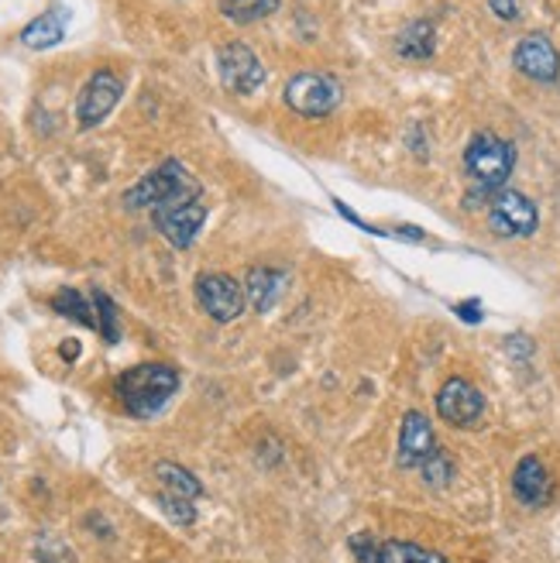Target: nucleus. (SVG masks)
I'll use <instances>...</instances> for the list:
<instances>
[{"mask_svg": "<svg viewBox=\"0 0 560 563\" xmlns=\"http://www.w3.org/2000/svg\"><path fill=\"white\" fill-rule=\"evenodd\" d=\"M63 35H66V11H45L32 24L21 27V45L42 52V48L59 45Z\"/></svg>", "mask_w": 560, "mask_h": 563, "instance_id": "17", "label": "nucleus"}, {"mask_svg": "<svg viewBox=\"0 0 560 563\" xmlns=\"http://www.w3.org/2000/svg\"><path fill=\"white\" fill-rule=\"evenodd\" d=\"M437 450V437H433V427L424 412H406L403 419V430H399V454H396V464L403 471L409 467H419L430 454Z\"/></svg>", "mask_w": 560, "mask_h": 563, "instance_id": "13", "label": "nucleus"}, {"mask_svg": "<svg viewBox=\"0 0 560 563\" xmlns=\"http://www.w3.org/2000/svg\"><path fill=\"white\" fill-rule=\"evenodd\" d=\"M529 347H534V344H529L523 333H516L513 341H509V354H529Z\"/></svg>", "mask_w": 560, "mask_h": 563, "instance_id": "26", "label": "nucleus"}, {"mask_svg": "<svg viewBox=\"0 0 560 563\" xmlns=\"http://www.w3.org/2000/svg\"><path fill=\"white\" fill-rule=\"evenodd\" d=\"M454 313H458L464 323H482V317H485L479 299H464V302H458V306H454Z\"/></svg>", "mask_w": 560, "mask_h": 563, "instance_id": "25", "label": "nucleus"}, {"mask_svg": "<svg viewBox=\"0 0 560 563\" xmlns=\"http://www.w3.org/2000/svg\"><path fill=\"white\" fill-rule=\"evenodd\" d=\"M488 8L502 21H516L523 14V0H488Z\"/></svg>", "mask_w": 560, "mask_h": 563, "instance_id": "24", "label": "nucleus"}, {"mask_svg": "<svg viewBox=\"0 0 560 563\" xmlns=\"http://www.w3.org/2000/svg\"><path fill=\"white\" fill-rule=\"evenodd\" d=\"M433 48H437V32H433V24L430 21H409L403 32L396 35V52L403 55V59H409V63H424V59H430L433 55Z\"/></svg>", "mask_w": 560, "mask_h": 563, "instance_id": "16", "label": "nucleus"}, {"mask_svg": "<svg viewBox=\"0 0 560 563\" xmlns=\"http://www.w3.org/2000/svg\"><path fill=\"white\" fill-rule=\"evenodd\" d=\"M437 416L443 422H451V427H458V430L474 427V422L485 416L482 391L474 388L471 382H464V378L443 382V388L437 391Z\"/></svg>", "mask_w": 560, "mask_h": 563, "instance_id": "10", "label": "nucleus"}, {"mask_svg": "<svg viewBox=\"0 0 560 563\" xmlns=\"http://www.w3.org/2000/svg\"><path fill=\"white\" fill-rule=\"evenodd\" d=\"M419 471H424V482L430 488H443V485H451V477H454V461L437 446L433 454L424 464H419Z\"/></svg>", "mask_w": 560, "mask_h": 563, "instance_id": "22", "label": "nucleus"}, {"mask_svg": "<svg viewBox=\"0 0 560 563\" xmlns=\"http://www.w3.org/2000/svg\"><path fill=\"white\" fill-rule=\"evenodd\" d=\"M513 63L523 76L537 82H553L560 76V55L547 35H526L513 52Z\"/></svg>", "mask_w": 560, "mask_h": 563, "instance_id": "12", "label": "nucleus"}, {"mask_svg": "<svg viewBox=\"0 0 560 563\" xmlns=\"http://www.w3.org/2000/svg\"><path fill=\"white\" fill-rule=\"evenodd\" d=\"M158 509L169 516V522L176 526H193L196 522V509L189 498H179V495H169V492H158Z\"/></svg>", "mask_w": 560, "mask_h": 563, "instance_id": "23", "label": "nucleus"}, {"mask_svg": "<svg viewBox=\"0 0 560 563\" xmlns=\"http://www.w3.org/2000/svg\"><path fill=\"white\" fill-rule=\"evenodd\" d=\"M121 93H124V82L110 73V69H100L87 79V87L79 90V100H76V121L83 131H90L97 124L107 121V114L121 103Z\"/></svg>", "mask_w": 560, "mask_h": 563, "instance_id": "9", "label": "nucleus"}, {"mask_svg": "<svg viewBox=\"0 0 560 563\" xmlns=\"http://www.w3.org/2000/svg\"><path fill=\"white\" fill-rule=\"evenodd\" d=\"M152 220H155V231L173 247L183 251V247H189L196 241V234L204 231L207 203H204V196H186V200H173L165 207H155Z\"/></svg>", "mask_w": 560, "mask_h": 563, "instance_id": "6", "label": "nucleus"}, {"mask_svg": "<svg viewBox=\"0 0 560 563\" xmlns=\"http://www.w3.org/2000/svg\"><path fill=\"white\" fill-rule=\"evenodd\" d=\"M217 73H220V82L223 90L231 93H255L262 82H265V66L255 52H251V45L244 42H223L217 48Z\"/></svg>", "mask_w": 560, "mask_h": 563, "instance_id": "7", "label": "nucleus"}, {"mask_svg": "<svg viewBox=\"0 0 560 563\" xmlns=\"http://www.w3.org/2000/svg\"><path fill=\"white\" fill-rule=\"evenodd\" d=\"M220 11L234 24H255L278 11V0H220Z\"/></svg>", "mask_w": 560, "mask_h": 563, "instance_id": "20", "label": "nucleus"}, {"mask_svg": "<svg viewBox=\"0 0 560 563\" xmlns=\"http://www.w3.org/2000/svg\"><path fill=\"white\" fill-rule=\"evenodd\" d=\"M94 313H97V330H100V336L107 344H118L121 341V313H118V306H114V299H110L107 292H100V289H94Z\"/></svg>", "mask_w": 560, "mask_h": 563, "instance_id": "21", "label": "nucleus"}, {"mask_svg": "<svg viewBox=\"0 0 560 563\" xmlns=\"http://www.w3.org/2000/svg\"><path fill=\"white\" fill-rule=\"evenodd\" d=\"M186 196H204L200 183L189 176V168L176 158H165L158 168L145 179H138L128 192H124V207L128 210H155L173 200H186Z\"/></svg>", "mask_w": 560, "mask_h": 563, "instance_id": "2", "label": "nucleus"}, {"mask_svg": "<svg viewBox=\"0 0 560 563\" xmlns=\"http://www.w3.org/2000/svg\"><path fill=\"white\" fill-rule=\"evenodd\" d=\"M196 302H200V309L217 320V323H231L244 313V286L238 278L223 275V272H204L200 278H196Z\"/></svg>", "mask_w": 560, "mask_h": 563, "instance_id": "8", "label": "nucleus"}, {"mask_svg": "<svg viewBox=\"0 0 560 563\" xmlns=\"http://www.w3.org/2000/svg\"><path fill=\"white\" fill-rule=\"evenodd\" d=\"M351 550L358 553V563H447L440 553L424 550L409 540H385L378 543L375 537H351Z\"/></svg>", "mask_w": 560, "mask_h": 563, "instance_id": "11", "label": "nucleus"}, {"mask_svg": "<svg viewBox=\"0 0 560 563\" xmlns=\"http://www.w3.org/2000/svg\"><path fill=\"white\" fill-rule=\"evenodd\" d=\"M52 309L59 317H66V320H73V323H79V327H94L97 330V313H94V302H87L83 299L76 289H59L52 296Z\"/></svg>", "mask_w": 560, "mask_h": 563, "instance_id": "19", "label": "nucleus"}, {"mask_svg": "<svg viewBox=\"0 0 560 563\" xmlns=\"http://www.w3.org/2000/svg\"><path fill=\"white\" fill-rule=\"evenodd\" d=\"M513 492H516V498L523 505H529V509H543V505H550L553 482H550L547 464L537 454H526L516 464V471H513Z\"/></svg>", "mask_w": 560, "mask_h": 563, "instance_id": "14", "label": "nucleus"}, {"mask_svg": "<svg viewBox=\"0 0 560 563\" xmlns=\"http://www.w3.org/2000/svg\"><path fill=\"white\" fill-rule=\"evenodd\" d=\"M283 100H286V107L293 110V114L317 121V118H327V114H333V110L341 107L344 90H341V82L333 76H327V73H296L286 82Z\"/></svg>", "mask_w": 560, "mask_h": 563, "instance_id": "4", "label": "nucleus"}, {"mask_svg": "<svg viewBox=\"0 0 560 563\" xmlns=\"http://www.w3.org/2000/svg\"><path fill=\"white\" fill-rule=\"evenodd\" d=\"M114 388H118V399L134 419H152L179 391V372L162 361H145V364H134L131 372H124Z\"/></svg>", "mask_w": 560, "mask_h": 563, "instance_id": "1", "label": "nucleus"}, {"mask_svg": "<svg viewBox=\"0 0 560 563\" xmlns=\"http://www.w3.org/2000/svg\"><path fill=\"white\" fill-rule=\"evenodd\" d=\"M488 228L498 238H529L540 228V210L526 192L498 189L488 203Z\"/></svg>", "mask_w": 560, "mask_h": 563, "instance_id": "5", "label": "nucleus"}, {"mask_svg": "<svg viewBox=\"0 0 560 563\" xmlns=\"http://www.w3.org/2000/svg\"><path fill=\"white\" fill-rule=\"evenodd\" d=\"M283 289H286V272H278V268L259 265V268H251L244 275V296H248L251 306L259 309V313H268Z\"/></svg>", "mask_w": 560, "mask_h": 563, "instance_id": "15", "label": "nucleus"}, {"mask_svg": "<svg viewBox=\"0 0 560 563\" xmlns=\"http://www.w3.org/2000/svg\"><path fill=\"white\" fill-rule=\"evenodd\" d=\"M59 354H63V361H69V364H73V361L79 357V341H66V344L59 347Z\"/></svg>", "mask_w": 560, "mask_h": 563, "instance_id": "27", "label": "nucleus"}, {"mask_svg": "<svg viewBox=\"0 0 560 563\" xmlns=\"http://www.w3.org/2000/svg\"><path fill=\"white\" fill-rule=\"evenodd\" d=\"M464 168L479 192H495L506 186V179L516 168V148L506 137L492 131H479L464 148Z\"/></svg>", "mask_w": 560, "mask_h": 563, "instance_id": "3", "label": "nucleus"}, {"mask_svg": "<svg viewBox=\"0 0 560 563\" xmlns=\"http://www.w3.org/2000/svg\"><path fill=\"white\" fill-rule=\"evenodd\" d=\"M155 477H158L162 492H169V495H179V498H189V501L204 495V485L196 482V477L186 467H179L173 461H158L155 464Z\"/></svg>", "mask_w": 560, "mask_h": 563, "instance_id": "18", "label": "nucleus"}]
</instances>
